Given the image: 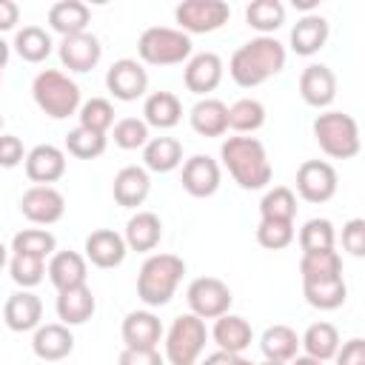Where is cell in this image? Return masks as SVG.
Instances as JSON below:
<instances>
[{
    "mask_svg": "<svg viewBox=\"0 0 365 365\" xmlns=\"http://www.w3.org/2000/svg\"><path fill=\"white\" fill-rule=\"evenodd\" d=\"M0 83H3V71H0Z\"/></svg>",
    "mask_w": 365,
    "mask_h": 365,
    "instance_id": "59",
    "label": "cell"
},
{
    "mask_svg": "<svg viewBox=\"0 0 365 365\" xmlns=\"http://www.w3.org/2000/svg\"><path fill=\"white\" fill-rule=\"evenodd\" d=\"M188 123L200 137H222L228 131V106L217 97H200L188 111Z\"/></svg>",
    "mask_w": 365,
    "mask_h": 365,
    "instance_id": "27",
    "label": "cell"
},
{
    "mask_svg": "<svg viewBox=\"0 0 365 365\" xmlns=\"http://www.w3.org/2000/svg\"><path fill=\"white\" fill-rule=\"evenodd\" d=\"M20 214L34 225H54L66 214V197L54 185H31L20 197Z\"/></svg>",
    "mask_w": 365,
    "mask_h": 365,
    "instance_id": "12",
    "label": "cell"
},
{
    "mask_svg": "<svg viewBox=\"0 0 365 365\" xmlns=\"http://www.w3.org/2000/svg\"><path fill=\"white\" fill-rule=\"evenodd\" d=\"M88 23H91V9L80 0H60L48 9V26L60 37L83 34L88 31Z\"/></svg>",
    "mask_w": 365,
    "mask_h": 365,
    "instance_id": "30",
    "label": "cell"
},
{
    "mask_svg": "<svg viewBox=\"0 0 365 365\" xmlns=\"http://www.w3.org/2000/svg\"><path fill=\"white\" fill-rule=\"evenodd\" d=\"M342 248L351 257H365V220L354 217L342 225Z\"/></svg>",
    "mask_w": 365,
    "mask_h": 365,
    "instance_id": "47",
    "label": "cell"
},
{
    "mask_svg": "<svg viewBox=\"0 0 365 365\" xmlns=\"http://www.w3.org/2000/svg\"><path fill=\"white\" fill-rule=\"evenodd\" d=\"M31 97L37 108L51 120H66L80 108V86L57 68H43L31 80Z\"/></svg>",
    "mask_w": 365,
    "mask_h": 365,
    "instance_id": "4",
    "label": "cell"
},
{
    "mask_svg": "<svg viewBox=\"0 0 365 365\" xmlns=\"http://www.w3.org/2000/svg\"><path fill=\"white\" fill-rule=\"evenodd\" d=\"M6 265H9V248H6L3 242H0V271H3Z\"/></svg>",
    "mask_w": 365,
    "mask_h": 365,
    "instance_id": "55",
    "label": "cell"
},
{
    "mask_svg": "<svg viewBox=\"0 0 365 365\" xmlns=\"http://www.w3.org/2000/svg\"><path fill=\"white\" fill-rule=\"evenodd\" d=\"M208 342L205 319L194 314L174 317L171 328L165 331V362L168 365H197Z\"/></svg>",
    "mask_w": 365,
    "mask_h": 365,
    "instance_id": "7",
    "label": "cell"
},
{
    "mask_svg": "<svg viewBox=\"0 0 365 365\" xmlns=\"http://www.w3.org/2000/svg\"><path fill=\"white\" fill-rule=\"evenodd\" d=\"M120 336L125 348H143V351L157 348V342L163 339V322L151 311H128L123 319Z\"/></svg>",
    "mask_w": 365,
    "mask_h": 365,
    "instance_id": "23",
    "label": "cell"
},
{
    "mask_svg": "<svg viewBox=\"0 0 365 365\" xmlns=\"http://www.w3.org/2000/svg\"><path fill=\"white\" fill-rule=\"evenodd\" d=\"M182 165V143L174 137H151L143 145V168L154 174H168Z\"/></svg>",
    "mask_w": 365,
    "mask_h": 365,
    "instance_id": "31",
    "label": "cell"
},
{
    "mask_svg": "<svg viewBox=\"0 0 365 365\" xmlns=\"http://www.w3.org/2000/svg\"><path fill=\"white\" fill-rule=\"evenodd\" d=\"M259 351L265 354V359H274V362H291L297 354H299V336L291 325H268L259 336Z\"/></svg>",
    "mask_w": 365,
    "mask_h": 365,
    "instance_id": "32",
    "label": "cell"
},
{
    "mask_svg": "<svg viewBox=\"0 0 365 365\" xmlns=\"http://www.w3.org/2000/svg\"><path fill=\"white\" fill-rule=\"evenodd\" d=\"M26 160L23 140L17 134H0V168H17Z\"/></svg>",
    "mask_w": 365,
    "mask_h": 365,
    "instance_id": "48",
    "label": "cell"
},
{
    "mask_svg": "<svg viewBox=\"0 0 365 365\" xmlns=\"http://www.w3.org/2000/svg\"><path fill=\"white\" fill-rule=\"evenodd\" d=\"M23 168L34 185H51L66 174V151L51 143H40L31 151H26Z\"/></svg>",
    "mask_w": 365,
    "mask_h": 365,
    "instance_id": "15",
    "label": "cell"
},
{
    "mask_svg": "<svg viewBox=\"0 0 365 365\" xmlns=\"http://www.w3.org/2000/svg\"><path fill=\"white\" fill-rule=\"evenodd\" d=\"M245 23L259 31V37H271L285 23V6L279 0H254L245 9Z\"/></svg>",
    "mask_w": 365,
    "mask_h": 365,
    "instance_id": "39",
    "label": "cell"
},
{
    "mask_svg": "<svg viewBox=\"0 0 365 365\" xmlns=\"http://www.w3.org/2000/svg\"><path fill=\"white\" fill-rule=\"evenodd\" d=\"M185 259L177 254H151L140 274H137V297L148 308H163L177 294V285L182 282Z\"/></svg>",
    "mask_w": 365,
    "mask_h": 365,
    "instance_id": "3",
    "label": "cell"
},
{
    "mask_svg": "<svg viewBox=\"0 0 365 365\" xmlns=\"http://www.w3.org/2000/svg\"><path fill=\"white\" fill-rule=\"evenodd\" d=\"M220 160L228 168L231 180L245 191H259L271 182V160L265 145L257 137H228L220 145Z\"/></svg>",
    "mask_w": 365,
    "mask_h": 365,
    "instance_id": "2",
    "label": "cell"
},
{
    "mask_svg": "<svg viewBox=\"0 0 365 365\" xmlns=\"http://www.w3.org/2000/svg\"><path fill=\"white\" fill-rule=\"evenodd\" d=\"M302 297L311 308L319 311H336L348 299V285L342 277L336 279H322V282H302Z\"/></svg>",
    "mask_w": 365,
    "mask_h": 365,
    "instance_id": "35",
    "label": "cell"
},
{
    "mask_svg": "<svg viewBox=\"0 0 365 365\" xmlns=\"http://www.w3.org/2000/svg\"><path fill=\"white\" fill-rule=\"evenodd\" d=\"M31 351L43 362H60L74 351V334L63 322H46V325L34 328Z\"/></svg>",
    "mask_w": 365,
    "mask_h": 365,
    "instance_id": "20",
    "label": "cell"
},
{
    "mask_svg": "<svg viewBox=\"0 0 365 365\" xmlns=\"http://www.w3.org/2000/svg\"><path fill=\"white\" fill-rule=\"evenodd\" d=\"M299 277H302V282L336 279V277H342V257L334 248L302 254L299 257Z\"/></svg>",
    "mask_w": 365,
    "mask_h": 365,
    "instance_id": "34",
    "label": "cell"
},
{
    "mask_svg": "<svg viewBox=\"0 0 365 365\" xmlns=\"http://www.w3.org/2000/svg\"><path fill=\"white\" fill-rule=\"evenodd\" d=\"M0 128H3V114H0Z\"/></svg>",
    "mask_w": 365,
    "mask_h": 365,
    "instance_id": "58",
    "label": "cell"
},
{
    "mask_svg": "<svg viewBox=\"0 0 365 365\" xmlns=\"http://www.w3.org/2000/svg\"><path fill=\"white\" fill-rule=\"evenodd\" d=\"M285 60L288 51L277 37H254L231 54L228 74L240 88H254L279 74L285 68Z\"/></svg>",
    "mask_w": 365,
    "mask_h": 365,
    "instance_id": "1",
    "label": "cell"
},
{
    "mask_svg": "<svg viewBox=\"0 0 365 365\" xmlns=\"http://www.w3.org/2000/svg\"><path fill=\"white\" fill-rule=\"evenodd\" d=\"M111 137H114V145H120V148H125V151L143 148V145L151 140L148 125L143 123V117H123V120H117Z\"/></svg>",
    "mask_w": 365,
    "mask_h": 365,
    "instance_id": "45",
    "label": "cell"
},
{
    "mask_svg": "<svg viewBox=\"0 0 365 365\" xmlns=\"http://www.w3.org/2000/svg\"><path fill=\"white\" fill-rule=\"evenodd\" d=\"M11 48L26 63H43L51 54L54 43H51V34L46 29H40V26H23V29H17Z\"/></svg>",
    "mask_w": 365,
    "mask_h": 365,
    "instance_id": "36",
    "label": "cell"
},
{
    "mask_svg": "<svg viewBox=\"0 0 365 365\" xmlns=\"http://www.w3.org/2000/svg\"><path fill=\"white\" fill-rule=\"evenodd\" d=\"M106 145H108V137L106 134H97V131H88L83 125L71 128L66 134V151L77 160H94V157H103L106 154Z\"/></svg>",
    "mask_w": 365,
    "mask_h": 365,
    "instance_id": "41",
    "label": "cell"
},
{
    "mask_svg": "<svg viewBox=\"0 0 365 365\" xmlns=\"http://www.w3.org/2000/svg\"><path fill=\"white\" fill-rule=\"evenodd\" d=\"M265 125V106L254 97H242L234 106H228V128L240 134H254Z\"/></svg>",
    "mask_w": 365,
    "mask_h": 365,
    "instance_id": "40",
    "label": "cell"
},
{
    "mask_svg": "<svg viewBox=\"0 0 365 365\" xmlns=\"http://www.w3.org/2000/svg\"><path fill=\"white\" fill-rule=\"evenodd\" d=\"M259 365H288V362H274V359H265V362H259Z\"/></svg>",
    "mask_w": 365,
    "mask_h": 365,
    "instance_id": "57",
    "label": "cell"
},
{
    "mask_svg": "<svg viewBox=\"0 0 365 365\" xmlns=\"http://www.w3.org/2000/svg\"><path fill=\"white\" fill-rule=\"evenodd\" d=\"M334 240H336L334 222L325 220V217H314V220H308L299 228V248H302V254L328 251V248H334Z\"/></svg>",
    "mask_w": 365,
    "mask_h": 365,
    "instance_id": "43",
    "label": "cell"
},
{
    "mask_svg": "<svg viewBox=\"0 0 365 365\" xmlns=\"http://www.w3.org/2000/svg\"><path fill=\"white\" fill-rule=\"evenodd\" d=\"M151 191V177L143 165H125L114 174V182H111V194H114V202L123 205V208H137L145 202Z\"/></svg>",
    "mask_w": 365,
    "mask_h": 365,
    "instance_id": "21",
    "label": "cell"
},
{
    "mask_svg": "<svg viewBox=\"0 0 365 365\" xmlns=\"http://www.w3.org/2000/svg\"><path fill=\"white\" fill-rule=\"evenodd\" d=\"M297 231L294 222H277V220H259L257 225V242L268 251H282L294 242Z\"/></svg>",
    "mask_w": 365,
    "mask_h": 365,
    "instance_id": "46",
    "label": "cell"
},
{
    "mask_svg": "<svg viewBox=\"0 0 365 365\" xmlns=\"http://www.w3.org/2000/svg\"><path fill=\"white\" fill-rule=\"evenodd\" d=\"M297 217V194L288 185H274L259 200V220H277V222H294Z\"/></svg>",
    "mask_w": 365,
    "mask_h": 365,
    "instance_id": "37",
    "label": "cell"
},
{
    "mask_svg": "<svg viewBox=\"0 0 365 365\" xmlns=\"http://www.w3.org/2000/svg\"><path fill=\"white\" fill-rule=\"evenodd\" d=\"M299 97L314 108H328L336 97V74L325 63H308L299 74Z\"/></svg>",
    "mask_w": 365,
    "mask_h": 365,
    "instance_id": "18",
    "label": "cell"
},
{
    "mask_svg": "<svg viewBox=\"0 0 365 365\" xmlns=\"http://www.w3.org/2000/svg\"><path fill=\"white\" fill-rule=\"evenodd\" d=\"M77 120H80V125L88 128V131L108 134V128L114 125V106H111L106 97H91V100L80 103Z\"/></svg>",
    "mask_w": 365,
    "mask_h": 365,
    "instance_id": "42",
    "label": "cell"
},
{
    "mask_svg": "<svg viewBox=\"0 0 365 365\" xmlns=\"http://www.w3.org/2000/svg\"><path fill=\"white\" fill-rule=\"evenodd\" d=\"M54 308H57L60 322L71 328V325H83V322H88V319L94 317L97 299H94V294H91L88 285H74V288L57 291Z\"/></svg>",
    "mask_w": 365,
    "mask_h": 365,
    "instance_id": "25",
    "label": "cell"
},
{
    "mask_svg": "<svg viewBox=\"0 0 365 365\" xmlns=\"http://www.w3.org/2000/svg\"><path fill=\"white\" fill-rule=\"evenodd\" d=\"M40 319H43V299L34 291H17L3 305V322L9 331H17V334L34 331L43 325Z\"/></svg>",
    "mask_w": 365,
    "mask_h": 365,
    "instance_id": "19",
    "label": "cell"
},
{
    "mask_svg": "<svg viewBox=\"0 0 365 365\" xmlns=\"http://www.w3.org/2000/svg\"><path fill=\"white\" fill-rule=\"evenodd\" d=\"M336 185H339L336 168L325 160H305L297 168V194L305 202H314V205L328 202L336 194Z\"/></svg>",
    "mask_w": 365,
    "mask_h": 365,
    "instance_id": "10",
    "label": "cell"
},
{
    "mask_svg": "<svg viewBox=\"0 0 365 365\" xmlns=\"http://www.w3.org/2000/svg\"><path fill=\"white\" fill-rule=\"evenodd\" d=\"M182 120V103L174 91H151L143 103V123L148 128H174Z\"/></svg>",
    "mask_w": 365,
    "mask_h": 365,
    "instance_id": "28",
    "label": "cell"
},
{
    "mask_svg": "<svg viewBox=\"0 0 365 365\" xmlns=\"http://www.w3.org/2000/svg\"><path fill=\"white\" fill-rule=\"evenodd\" d=\"M9 274H11V279H14L23 291H31V288L40 285L43 277H46V259L26 257V254H11V257H9Z\"/></svg>",
    "mask_w": 365,
    "mask_h": 365,
    "instance_id": "44",
    "label": "cell"
},
{
    "mask_svg": "<svg viewBox=\"0 0 365 365\" xmlns=\"http://www.w3.org/2000/svg\"><path fill=\"white\" fill-rule=\"evenodd\" d=\"M9 54H11V46H9V43L0 37V71L6 68V63H9Z\"/></svg>",
    "mask_w": 365,
    "mask_h": 365,
    "instance_id": "54",
    "label": "cell"
},
{
    "mask_svg": "<svg viewBox=\"0 0 365 365\" xmlns=\"http://www.w3.org/2000/svg\"><path fill=\"white\" fill-rule=\"evenodd\" d=\"M231 362H234V354H225V351H220V348H217V351H214V354H208L200 365H231Z\"/></svg>",
    "mask_w": 365,
    "mask_h": 365,
    "instance_id": "52",
    "label": "cell"
},
{
    "mask_svg": "<svg viewBox=\"0 0 365 365\" xmlns=\"http://www.w3.org/2000/svg\"><path fill=\"white\" fill-rule=\"evenodd\" d=\"M57 54H60V63L68 68V71H91L100 57H103V46L100 40L91 34V31H83V34H71V37H63L60 46H57Z\"/></svg>",
    "mask_w": 365,
    "mask_h": 365,
    "instance_id": "17",
    "label": "cell"
},
{
    "mask_svg": "<svg viewBox=\"0 0 365 365\" xmlns=\"http://www.w3.org/2000/svg\"><path fill=\"white\" fill-rule=\"evenodd\" d=\"M137 54L148 66H180L191 57V37L171 26H151L140 34Z\"/></svg>",
    "mask_w": 365,
    "mask_h": 365,
    "instance_id": "6",
    "label": "cell"
},
{
    "mask_svg": "<svg viewBox=\"0 0 365 365\" xmlns=\"http://www.w3.org/2000/svg\"><path fill=\"white\" fill-rule=\"evenodd\" d=\"M211 339L217 342V348H220V351L240 356V354L251 345L254 331H251V322H248L245 317H240V314H222V317H217V319H214Z\"/></svg>",
    "mask_w": 365,
    "mask_h": 365,
    "instance_id": "24",
    "label": "cell"
},
{
    "mask_svg": "<svg viewBox=\"0 0 365 365\" xmlns=\"http://www.w3.org/2000/svg\"><path fill=\"white\" fill-rule=\"evenodd\" d=\"M231 17V6L225 0H182L174 9V20L182 34H211L222 29Z\"/></svg>",
    "mask_w": 365,
    "mask_h": 365,
    "instance_id": "8",
    "label": "cell"
},
{
    "mask_svg": "<svg viewBox=\"0 0 365 365\" xmlns=\"http://www.w3.org/2000/svg\"><path fill=\"white\" fill-rule=\"evenodd\" d=\"M185 302H188V314L200 319H217L231 311L234 294L220 277H197L185 288Z\"/></svg>",
    "mask_w": 365,
    "mask_h": 365,
    "instance_id": "9",
    "label": "cell"
},
{
    "mask_svg": "<svg viewBox=\"0 0 365 365\" xmlns=\"http://www.w3.org/2000/svg\"><path fill=\"white\" fill-rule=\"evenodd\" d=\"M20 23V6L14 0H0V34Z\"/></svg>",
    "mask_w": 365,
    "mask_h": 365,
    "instance_id": "51",
    "label": "cell"
},
{
    "mask_svg": "<svg viewBox=\"0 0 365 365\" xmlns=\"http://www.w3.org/2000/svg\"><path fill=\"white\" fill-rule=\"evenodd\" d=\"M299 348L305 351V356H314L319 362H328V359H334V354L339 348V331L331 322H314L299 336Z\"/></svg>",
    "mask_w": 365,
    "mask_h": 365,
    "instance_id": "33",
    "label": "cell"
},
{
    "mask_svg": "<svg viewBox=\"0 0 365 365\" xmlns=\"http://www.w3.org/2000/svg\"><path fill=\"white\" fill-rule=\"evenodd\" d=\"M123 240L128 251H154L163 240V220L154 211H137L128 217Z\"/></svg>",
    "mask_w": 365,
    "mask_h": 365,
    "instance_id": "29",
    "label": "cell"
},
{
    "mask_svg": "<svg viewBox=\"0 0 365 365\" xmlns=\"http://www.w3.org/2000/svg\"><path fill=\"white\" fill-rule=\"evenodd\" d=\"M11 254H26L37 259H48L57 251V240L48 228H23L11 237Z\"/></svg>",
    "mask_w": 365,
    "mask_h": 365,
    "instance_id": "38",
    "label": "cell"
},
{
    "mask_svg": "<svg viewBox=\"0 0 365 365\" xmlns=\"http://www.w3.org/2000/svg\"><path fill=\"white\" fill-rule=\"evenodd\" d=\"M220 180H222L220 163H217L214 157H208V154H194V157H188V160L182 163V177H180V182H182L185 194H191V197H197V200L217 194Z\"/></svg>",
    "mask_w": 365,
    "mask_h": 365,
    "instance_id": "14",
    "label": "cell"
},
{
    "mask_svg": "<svg viewBox=\"0 0 365 365\" xmlns=\"http://www.w3.org/2000/svg\"><path fill=\"white\" fill-rule=\"evenodd\" d=\"M222 57L214 54V51H200V54H191L185 60V68H182V83L191 94H200V97H208L220 83H222Z\"/></svg>",
    "mask_w": 365,
    "mask_h": 365,
    "instance_id": "13",
    "label": "cell"
},
{
    "mask_svg": "<svg viewBox=\"0 0 365 365\" xmlns=\"http://www.w3.org/2000/svg\"><path fill=\"white\" fill-rule=\"evenodd\" d=\"M83 257L86 262H91L94 268H117L123 265L128 248H125V240L123 234H117L114 228H97L86 237V245H83Z\"/></svg>",
    "mask_w": 365,
    "mask_h": 365,
    "instance_id": "16",
    "label": "cell"
},
{
    "mask_svg": "<svg viewBox=\"0 0 365 365\" xmlns=\"http://www.w3.org/2000/svg\"><path fill=\"white\" fill-rule=\"evenodd\" d=\"M46 274H48V282L57 291H66V288H74V285H86L88 262L77 251H54L46 262Z\"/></svg>",
    "mask_w": 365,
    "mask_h": 365,
    "instance_id": "22",
    "label": "cell"
},
{
    "mask_svg": "<svg viewBox=\"0 0 365 365\" xmlns=\"http://www.w3.org/2000/svg\"><path fill=\"white\" fill-rule=\"evenodd\" d=\"M328 34L331 26L322 14H302L291 29V51L299 57H311L328 43Z\"/></svg>",
    "mask_w": 365,
    "mask_h": 365,
    "instance_id": "26",
    "label": "cell"
},
{
    "mask_svg": "<svg viewBox=\"0 0 365 365\" xmlns=\"http://www.w3.org/2000/svg\"><path fill=\"white\" fill-rule=\"evenodd\" d=\"M336 365H365V339L362 336H351L348 342H342L334 354Z\"/></svg>",
    "mask_w": 365,
    "mask_h": 365,
    "instance_id": "50",
    "label": "cell"
},
{
    "mask_svg": "<svg viewBox=\"0 0 365 365\" xmlns=\"http://www.w3.org/2000/svg\"><path fill=\"white\" fill-rule=\"evenodd\" d=\"M314 140L331 160H351L359 154V125L345 111H322L314 120Z\"/></svg>",
    "mask_w": 365,
    "mask_h": 365,
    "instance_id": "5",
    "label": "cell"
},
{
    "mask_svg": "<svg viewBox=\"0 0 365 365\" xmlns=\"http://www.w3.org/2000/svg\"><path fill=\"white\" fill-rule=\"evenodd\" d=\"M291 365H325V362H319V359H314V356H305V354H297V356L291 359Z\"/></svg>",
    "mask_w": 365,
    "mask_h": 365,
    "instance_id": "53",
    "label": "cell"
},
{
    "mask_svg": "<svg viewBox=\"0 0 365 365\" xmlns=\"http://www.w3.org/2000/svg\"><path fill=\"white\" fill-rule=\"evenodd\" d=\"M106 88L111 91L114 100L134 103L148 91V71L143 68L140 60H131V57L114 60L111 68L106 71Z\"/></svg>",
    "mask_w": 365,
    "mask_h": 365,
    "instance_id": "11",
    "label": "cell"
},
{
    "mask_svg": "<svg viewBox=\"0 0 365 365\" xmlns=\"http://www.w3.org/2000/svg\"><path fill=\"white\" fill-rule=\"evenodd\" d=\"M231 365H254V362H248V359H242V356H234V362Z\"/></svg>",
    "mask_w": 365,
    "mask_h": 365,
    "instance_id": "56",
    "label": "cell"
},
{
    "mask_svg": "<svg viewBox=\"0 0 365 365\" xmlns=\"http://www.w3.org/2000/svg\"><path fill=\"white\" fill-rule=\"evenodd\" d=\"M117 365H165V356H160L157 348H123Z\"/></svg>",
    "mask_w": 365,
    "mask_h": 365,
    "instance_id": "49",
    "label": "cell"
}]
</instances>
